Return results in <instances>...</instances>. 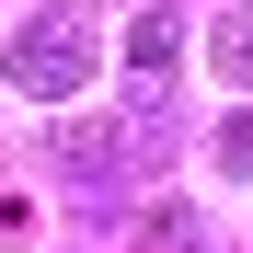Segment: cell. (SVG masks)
I'll use <instances>...</instances> for the list:
<instances>
[{"mask_svg":"<svg viewBox=\"0 0 253 253\" xmlns=\"http://www.w3.org/2000/svg\"><path fill=\"white\" fill-rule=\"evenodd\" d=\"M219 161H230V173H253V104H242V115L219 126Z\"/></svg>","mask_w":253,"mask_h":253,"instance_id":"cell-5","label":"cell"},{"mask_svg":"<svg viewBox=\"0 0 253 253\" xmlns=\"http://www.w3.org/2000/svg\"><path fill=\"white\" fill-rule=\"evenodd\" d=\"M92 23H81L69 12V0H58V12H35L23 35H12V58H0V81H12V92H35V104H69L81 92V81H92Z\"/></svg>","mask_w":253,"mask_h":253,"instance_id":"cell-1","label":"cell"},{"mask_svg":"<svg viewBox=\"0 0 253 253\" xmlns=\"http://www.w3.org/2000/svg\"><path fill=\"white\" fill-rule=\"evenodd\" d=\"M207 58H219V69L242 81V92H253V0H230V12H219V35H207Z\"/></svg>","mask_w":253,"mask_h":253,"instance_id":"cell-3","label":"cell"},{"mask_svg":"<svg viewBox=\"0 0 253 253\" xmlns=\"http://www.w3.org/2000/svg\"><path fill=\"white\" fill-rule=\"evenodd\" d=\"M138 242H150V253H196V207H173V196H161L150 219H138Z\"/></svg>","mask_w":253,"mask_h":253,"instance_id":"cell-4","label":"cell"},{"mask_svg":"<svg viewBox=\"0 0 253 253\" xmlns=\"http://www.w3.org/2000/svg\"><path fill=\"white\" fill-rule=\"evenodd\" d=\"M173 58H184V23H173V12H138V23H126V69H138V104H173Z\"/></svg>","mask_w":253,"mask_h":253,"instance_id":"cell-2","label":"cell"}]
</instances>
